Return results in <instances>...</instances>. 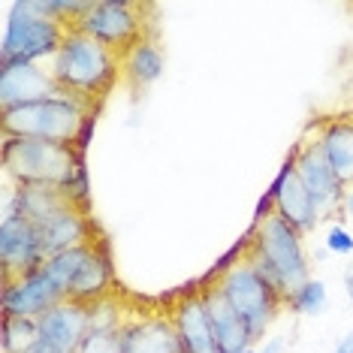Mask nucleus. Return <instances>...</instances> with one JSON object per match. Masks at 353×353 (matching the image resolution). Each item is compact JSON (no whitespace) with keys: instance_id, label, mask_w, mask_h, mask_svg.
<instances>
[{"instance_id":"dca6fc26","label":"nucleus","mask_w":353,"mask_h":353,"mask_svg":"<svg viewBox=\"0 0 353 353\" xmlns=\"http://www.w3.org/2000/svg\"><path fill=\"white\" fill-rule=\"evenodd\" d=\"M39 242H43V254H46V260H49L54 254L73 251L79 245H91V242H97V239L91 236V218L73 203L63 208V212L54 214L52 221L39 223Z\"/></svg>"},{"instance_id":"6ab92c4d","label":"nucleus","mask_w":353,"mask_h":353,"mask_svg":"<svg viewBox=\"0 0 353 353\" xmlns=\"http://www.w3.org/2000/svg\"><path fill=\"white\" fill-rule=\"evenodd\" d=\"M109 287H112V263H109L106 245L97 242L91 256H88L85 269L79 272L73 290H70V299L82 305H97L109 296Z\"/></svg>"},{"instance_id":"4be33fe9","label":"nucleus","mask_w":353,"mask_h":353,"mask_svg":"<svg viewBox=\"0 0 353 353\" xmlns=\"http://www.w3.org/2000/svg\"><path fill=\"white\" fill-rule=\"evenodd\" d=\"M94 245H97V242H91V245H79V248H73V251L54 254V256H49V260L43 263L46 275L54 281V287H58V290L67 296V299H70V290H73L79 272L85 269L88 256H91V251H94Z\"/></svg>"},{"instance_id":"7ed1b4c3","label":"nucleus","mask_w":353,"mask_h":353,"mask_svg":"<svg viewBox=\"0 0 353 353\" xmlns=\"http://www.w3.org/2000/svg\"><path fill=\"white\" fill-rule=\"evenodd\" d=\"M91 115H94V103L61 91L49 100L3 112L0 127H3V136L46 139V142H61V145H82Z\"/></svg>"},{"instance_id":"bb28decb","label":"nucleus","mask_w":353,"mask_h":353,"mask_svg":"<svg viewBox=\"0 0 353 353\" xmlns=\"http://www.w3.org/2000/svg\"><path fill=\"white\" fill-rule=\"evenodd\" d=\"M260 353H287V339H281V335H272V339L263 341Z\"/></svg>"},{"instance_id":"f8f14e48","label":"nucleus","mask_w":353,"mask_h":353,"mask_svg":"<svg viewBox=\"0 0 353 353\" xmlns=\"http://www.w3.org/2000/svg\"><path fill=\"white\" fill-rule=\"evenodd\" d=\"M293 163H296V172L302 175L305 188L311 190V196H314V203L320 205V212L323 214L344 203L347 188L339 181L335 170L329 166V160H326V154H323V148H320L317 139L296 145L293 148Z\"/></svg>"},{"instance_id":"cd10ccee","label":"nucleus","mask_w":353,"mask_h":353,"mask_svg":"<svg viewBox=\"0 0 353 353\" xmlns=\"http://www.w3.org/2000/svg\"><path fill=\"white\" fill-rule=\"evenodd\" d=\"M335 353H353V332H347L339 344H335Z\"/></svg>"},{"instance_id":"f03ea898","label":"nucleus","mask_w":353,"mask_h":353,"mask_svg":"<svg viewBox=\"0 0 353 353\" xmlns=\"http://www.w3.org/2000/svg\"><path fill=\"white\" fill-rule=\"evenodd\" d=\"M118 70H121V58L76 28L67 30L63 46L49 63V73L61 91L88 103L106 97L118 82Z\"/></svg>"},{"instance_id":"f3484780","label":"nucleus","mask_w":353,"mask_h":353,"mask_svg":"<svg viewBox=\"0 0 353 353\" xmlns=\"http://www.w3.org/2000/svg\"><path fill=\"white\" fill-rule=\"evenodd\" d=\"M73 203L76 199L67 188H54V184H19L12 194V203L6 205V212L25 214L28 221H34L39 227V223L52 221L54 214L63 212V208Z\"/></svg>"},{"instance_id":"0eeeda50","label":"nucleus","mask_w":353,"mask_h":353,"mask_svg":"<svg viewBox=\"0 0 353 353\" xmlns=\"http://www.w3.org/2000/svg\"><path fill=\"white\" fill-rule=\"evenodd\" d=\"M142 6L130 0H94L91 10L79 19L76 30H82L91 39L103 43L109 52L124 58L133 46L145 39V19Z\"/></svg>"},{"instance_id":"423d86ee","label":"nucleus","mask_w":353,"mask_h":353,"mask_svg":"<svg viewBox=\"0 0 353 353\" xmlns=\"http://www.w3.org/2000/svg\"><path fill=\"white\" fill-rule=\"evenodd\" d=\"M67 28L58 21L34 12L28 0L10 3L3 25V39H0V67L3 63H39L43 58H54L63 46Z\"/></svg>"},{"instance_id":"9b49d317","label":"nucleus","mask_w":353,"mask_h":353,"mask_svg":"<svg viewBox=\"0 0 353 353\" xmlns=\"http://www.w3.org/2000/svg\"><path fill=\"white\" fill-rule=\"evenodd\" d=\"M63 296L54 281L46 275V269H37L30 275H21L15 281H6L3 287V317H21V320H39L46 311L61 305Z\"/></svg>"},{"instance_id":"39448f33","label":"nucleus","mask_w":353,"mask_h":353,"mask_svg":"<svg viewBox=\"0 0 353 353\" xmlns=\"http://www.w3.org/2000/svg\"><path fill=\"white\" fill-rule=\"evenodd\" d=\"M214 290L248 323L254 341H260L266 335L269 323L275 320L281 305H284V293L272 284L266 272L256 266L251 256L223 266V272L214 278Z\"/></svg>"},{"instance_id":"4468645a","label":"nucleus","mask_w":353,"mask_h":353,"mask_svg":"<svg viewBox=\"0 0 353 353\" xmlns=\"http://www.w3.org/2000/svg\"><path fill=\"white\" fill-rule=\"evenodd\" d=\"M118 353H184L172 314H148L118 329Z\"/></svg>"},{"instance_id":"a211bd4d","label":"nucleus","mask_w":353,"mask_h":353,"mask_svg":"<svg viewBox=\"0 0 353 353\" xmlns=\"http://www.w3.org/2000/svg\"><path fill=\"white\" fill-rule=\"evenodd\" d=\"M203 296H205V305H208V314H212L218 353H245V350H251L256 344L254 335H251V329H248L245 320L239 317L227 302H223V296L214 290V284L205 287Z\"/></svg>"},{"instance_id":"aec40b11","label":"nucleus","mask_w":353,"mask_h":353,"mask_svg":"<svg viewBox=\"0 0 353 353\" xmlns=\"http://www.w3.org/2000/svg\"><path fill=\"white\" fill-rule=\"evenodd\" d=\"M320 148L344 188H353V121H329L317 136Z\"/></svg>"},{"instance_id":"c756f323","label":"nucleus","mask_w":353,"mask_h":353,"mask_svg":"<svg viewBox=\"0 0 353 353\" xmlns=\"http://www.w3.org/2000/svg\"><path fill=\"white\" fill-rule=\"evenodd\" d=\"M245 353H260V350H254V347H251V350H245Z\"/></svg>"},{"instance_id":"ddd939ff","label":"nucleus","mask_w":353,"mask_h":353,"mask_svg":"<svg viewBox=\"0 0 353 353\" xmlns=\"http://www.w3.org/2000/svg\"><path fill=\"white\" fill-rule=\"evenodd\" d=\"M61 94L58 82L39 63H3L0 67V109L10 112L19 106L49 100Z\"/></svg>"},{"instance_id":"b1692460","label":"nucleus","mask_w":353,"mask_h":353,"mask_svg":"<svg viewBox=\"0 0 353 353\" xmlns=\"http://www.w3.org/2000/svg\"><path fill=\"white\" fill-rule=\"evenodd\" d=\"M37 320L3 317V353H28L37 344Z\"/></svg>"},{"instance_id":"9d476101","label":"nucleus","mask_w":353,"mask_h":353,"mask_svg":"<svg viewBox=\"0 0 353 353\" xmlns=\"http://www.w3.org/2000/svg\"><path fill=\"white\" fill-rule=\"evenodd\" d=\"M272 199H275V214H281L290 227H296L302 232V236H308V232L317 230L320 218H323V212H320V205L314 203V196H311V190L305 188L302 175L296 172V163H293V154L287 160L284 166H281L275 184H272Z\"/></svg>"},{"instance_id":"393cba45","label":"nucleus","mask_w":353,"mask_h":353,"mask_svg":"<svg viewBox=\"0 0 353 353\" xmlns=\"http://www.w3.org/2000/svg\"><path fill=\"white\" fill-rule=\"evenodd\" d=\"M79 353H118V329H91V335L85 339V344L79 347Z\"/></svg>"},{"instance_id":"c85d7f7f","label":"nucleus","mask_w":353,"mask_h":353,"mask_svg":"<svg viewBox=\"0 0 353 353\" xmlns=\"http://www.w3.org/2000/svg\"><path fill=\"white\" fill-rule=\"evenodd\" d=\"M347 296H350V302H353V269H350V275H347Z\"/></svg>"},{"instance_id":"20e7f679","label":"nucleus","mask_w":353,"mask_h":353,"mask_svg":"<svg viewBox=\"0 0 353 353\" xmlns=\"http://www.w3.org/2000/svg\"><path fill=\"white\" fill-rule=\"evenodd\" d=\"M248 248H251L248 256L266 272V278L284 293V299H287V293H293L296 287L311 278L302 232L290 227V223L275 212H272L269 218L254 223Z\"/></svg>"},{"instance_id":"1a4fd4ad","label":"nucleus","mask_w":353,"mask_h":353,"mask_svg":"<svg viewBox=\"0 0 353 353\" xmlns=\"http://www.w3.org/2000/svg\"><path fill=\"white\" fill-rule=\"evenodd\" d=\"M39 344L49 353H79L91 335V305L63 299L37 320Z\"/></svg>"},{"instance_id":"412c9836","label":"nucleus","mask_w":353,"mask_h":353,"mask_svg":"<svg viewBox=\"0 0 353 353\" xmlns=\"http://www.w3.org/2000/svg\"><path fill=\"white\" fill-rule=\"evenodd\" d=\"M121 70L127 82L133 85V91H142V88L154 85L163 76V52H160L154 39H142L139 46H133L121 58Z\"/></svg>"},{"instance_id":"6e6552de","label":"nucleus","mask_w":353,"mask_h":353,"mask_svg":"<svg viewBox=\"0 0 353 353\" xmlns=\"http://www.w3.org/2000/svg\"><path fill=\"white\" fill-rule=\"evenodd\" d=\"M0 263H3V281H15L21 275L43 269L46 254L39 242V227L25 214L3 212L0 221Z\"/></svg>"},{"instance_id":"5701e85b","label":"nucleus","mask_w":353,"mask_h":353,"mask_svg":"<svg viewBox=\"0 0 353 353\" xmlns=\"http://www.w3.org/2000/svg\"><path fill=\"white\" fill-rule=\"evenodd\" d=\"M326 302H329L326 287H323V281H317V278H308L305 284L296 287L293 293H287V299H284V305H290L293 314H311V317L323 314Z\"/></svg>"},{"instance_id":"a878e982","label":"nucleus","mask_w":353,"mask_h":353,"mask_svg":"<svg viewBox=\"0 0 353 353\" xmlns=\"http://www.w3.org/2000/svg\"><path fill=\"white\" fill-rule=\"evenodd\" d=\"M326 251L332 254H353V236L339 223H332L326 232Z\"/></svg>"},{"instance_id":"2eb2a0df","label":"nucleus","mask_w":353,"mask_h":353,"mask_svg":"<svg viewBox=\"0 0 353 353\" xmlns=\"http://www.w3.org/2000/svg\"><path fill=\"white\" fill-rule=\"evenodd\" d=\"M172 323L179 329V339L184 353H218V341H214V326L212 314H208L205 296H188L175 305Z\"/></svg>"},{"instance_id":"f257e3e1","label":"nucleus","mask_w":353,"mask_h":353,"mask_svg":"<svg viewBox=\"0 0 353 353\" xmlns=\"http://www.w3.org/2000/svg\"><path fill=\"white\" fill-rule=\"evenodd\" d=\"M3 170L15 184L67 188L76 203L85 196V170L76 145L3 136Z\"/></svg>"}]
</instances>
